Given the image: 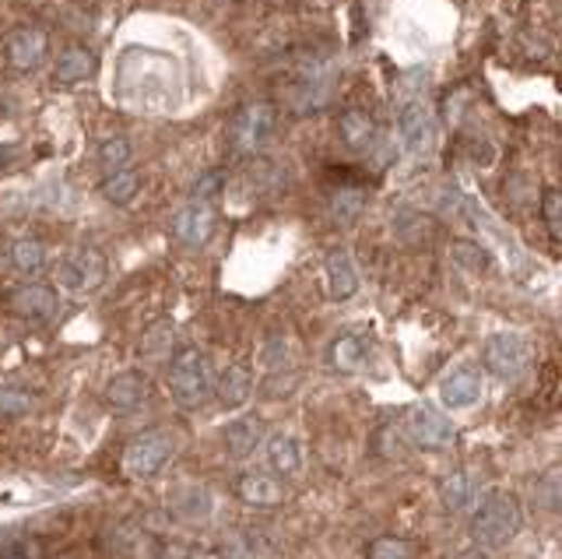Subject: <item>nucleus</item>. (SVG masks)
<instances>
[{"label":"nucleus","instance_id":"ddd939ff","mask_svg":"<svg viewBox=\"0 0 562 559\" xmlns=\"http://www.w3.org/2000/svg\"><path fill=\"white\" fill-rule=\"evenodd\" d=\"M148 394H152V380L138 370H127L120 377L110 380L106 388V402L116 408V411H135L148 402Z\"/></svg>","mask_w":562,"mask_h":559},{"label":"nucleus","instance_id":"9d476101","mask_svg":"<svg viewBox=\"0 0 562 559\" xmlns=\"http://www.w3.org/2000/svg\"><path fill=\"white\" fill-rule=\"evenodd\" d=\"M212 229H215V208H212V201L194 198V201H187L183 208L173 215V237L190 243V246L208 243Z\"/></svg>","mask_w":562,"mask_h":559},{"label":"nucleus","instance_id":"4be33fe9","mask_svg":"<svg viewBox=\"0 0 562 559\" xmlns=\"http://www.w3.org/2000/svg\"><path fill=\"white\" fill-rule=\"evenodd\" d=\"M342 141L355 152H366L369 144L376 141V120L362 110H348L342 113Z\"/></svg>","mask_w":562,"mask_h":559},{"label":"nucleus","instance_id":"20e7f679","mask_svg":"<svg viewBox=\"0 0 562 559\" xmlns=\"http://www.w3.org/2000/svg\"><path fill=\"white\" fill-rule=\"evenodd\" d=\"M274 124H278V113L271 102H250V106H243L232 116L229 144L240 155H254L274 138Z\"/></svg>","mask_w":562,"mask_h":559},{"label":"nucleus","instance_id":"cd10ccee","mask_svg":"<svg viewBox=\"0 0 562 559\" xmlns=\"http://www.w3.org/2000/svg\"><path fill=\"white\" fill-rule=\"evenodd\" d=\"M362 190H352V187H342L334 194V204H331V212H334V223H342V226H352L355 218H359L362 212Z\"/></svg>","mask_w":562,"mask_h":559},{"label":"nucleus","instance_id":"b1692460","mask_svg":"<svg viewBox=\"0 0 562 559\" xmlns=\"http://www.w3.org/2000/svg\"><path fill=\"white\" fill-rule=\"evenodd\" d=\"M11 264H14V268H18L22 275L36 278L42 268H47V246H42L39 240H33V237L14 240V243H11Z\"/></svg>","mask_w":562,"mask_h":559},{"label":"nucleus","instance_id":"6ab92c4d","mask_svg":"<svg viewBox=\"0 0 562 559\" xmlns=\"http://www.w3.org/2000/svg\"><path fill=\"white\" fill-rule=\"evenodd\" d=\"M366 356H369V345H366V338L362 334H355V331H345V334H337L331 348H328V359L334 370H342V373H355V370H362L366 366Z\"/></svg>","mask_w":562,"mask_h":559},{"label":"nucleus","instance_id":"c85d7f7f","mask_svg":"<svg viewBox=\"0 0 562 559\" xmlns=\"http://www.w3.org/2000/svg\"><path fill=\"white\" fill-rule=\"evenodd\" d=\"M541 215H545V226L552 232V240L559 243L562 240V194L555 187H549L541 194Z\"/></svg>","mask_w":562,"mask_h":559},{"label":"nucleus","instance_id":"1a4fd4ad","mask_svg":"<svg viewBox=\"0 0 562 559\" xmlns=\"http://www.w3.org/2000/svg\"><path fill=\"white\" fill-rule=\"evenodd\" d=\"M397 135H401V144L408 155H429L433 152V141H436V124L433 116H429V110L422 106V102H408V106L397 113Z\"/></svg>","mask_w":562,"mask_h":559},{"label":"nucleus","instance_id":"473e14b6","mask_svg":"<svg viewBox=\"0 0 562 559\" xmlns=\"http://www.w3.org/2000/svg\"><path fill=\"white\" fill-rule=\"evenodd\" d=\"M454 559H489V556H485V549H464V552H457Z\"/></svg>","mask_w":562,"mask_h":559},{"label":"nucleus","instance_id":"f3484780","mask_svg":"<svg viewBox=\"0 0 562 559\" xmlns=\"http://www.w3.org/2000/svg\"><path fill=\"white\" fill-rule=\"evenodd\" d=\"M355 289H359V271H355L352 254L348 250H331V257H328V292H331V300H337V303L352 300Z\"/></svg>","mask_w":562,"mask_h":559},{"label":"nucleus","instance_id":"2eb2a0df","mask_svg":"<svg viewBox=\"0 0 562 559\" xmlns=\"http://www.w3.org/2000/svg\"><path fill=\"white\" fill-rule=\"evenodd\" d=\"M268 468L274 475H281V479H292V475H299L303 472V444L295 436H289V433H278V436H271L268 440Z\"/></svg>","mask_w":562,"mask_h":559},{"label":"nucleus","instance_id":"f03ea898","mask_svg":"<svg viewBox=\"0 0 562 559\" xmlns=\"http://www.w3.org/2000/svg\"><path fill=\"white\" fill-rule=\"evenodd\" d=\"M169 391H173V398L180 402L183 408H201L215 394L212 359L204 356L201 348H183L180 356L173 359Z\"/></svg>","mask_w":562,"mask_h":559},{"label":"nucleus","instance_id":"412c9836","mask_svg":"<svg viewBox=\"0 0 562 559\" xmlns=\"http://www.w3.org/2000/svg\"><path fill=\"white\" fill-rule=\"evenodd\" d=\"M439 499L450 513H464V510H471L478 504V485L468 472H450L439 485Z\"/></svg>","mask_w":562,"mask_h":559},{"label":"nucleus","instance_id":"aec40b11","mask_svg":"<svg viewBox=\"0 0 562 559\" xmlns=\"http://www.w3.org/2000/svg\"><path fill=\"white\" fill-rule=\"evenodd\" d=\"M264 444V422L257 416L235 419L226 430V450L229 458H250L257 447Z\"/></svg>","mask_w":562,"mask_h":559},{"label":"nucleus","instance_id":"5701e85b","mask_svg":"<svg viewBox=\"0 0 562 559\" xmlns=\"http://www.w3.org/2000/svg\"><path fill=\"white\" fill-rule=\"evenodd\" d=\"M169 504H173V510L180 513V518H187V521H204V518H212V493L201 490V485H183V490H176V493L169 496Z\"/></svg>","mask_w":562,"mask_h":559},{"label":"nucleus","instance_id":"f257e3e1","mask_svg":"<svg viewBox=\"0 0 562 559\" xmlns=\"http://www.w3.org/2000/svg\"><path fill=\"white\" fill-rule=\"evenodd\" d=\"M521 524H524L521 499L513 493L493 490L482 496L475 518H471V535H475L478 549H502L516 538Z\"/></svg>","mask_w":562,"mask_h":559},{"label":"nucleus","instance_id":"4468645a","mask_svg":"<svg viewBox=\"0 0 562 559\" xmlns=\"http://www.w3.org/2000/svg\"><path fill=\"white\" fill-rule=\"evenodd\" d=\"M215 391L226 408H243L254 394V373H250L246 363H232L226 366V373L215 380Z\"/></svg>","mask_w":562,"mask_h":559},{"label":"nucleus","instance_id":"7ed1b4c3","mask_svg":"<svg viewBox=\"0 0 562 559\" xmlns=\"http://www.w3.org/2000/svg\"><path fill=\"white\" fill-rule=\"evenodd\" d=\"M47 50L50 42L42 28L36 25L11 28V33L0 36V71H8V75H33L47 61Z\"/></svg>","mask_w":562,"mask_h":559},{"label":"nucleus","instance_id":"7c9ffc66","mask_svg":"<svg viewBox=\"0 0 562 559\" xmlns=\"http://www.w3.org/2000/svg\"><path fill=\"white\" fill-rule=\"evenodd\" d=\"M221 552H226V559H264V552L257 549V542L246 538V535H229V542L221 546Z\"/></svg>","mask_w":562,"mask_h":559},{"label":"nucleus","instance_id":"c756f323","mask_svg":"<svg viewBox=\"0 0 562 559\" xmlns=\"http://www.w3.org/2000/svg\"><path fill=\"white\" fill-rule=\"evenodd\" d=\"M99 158H102V166H106L110 173H113V169H124L127 162H130V144H127V138H110V141H102V144H99Z\"/></svg>","mask_w":562,"mask_h":559},{"label":"nucleus","instance_id":"6e6552de","mask_svg":"<svg viewBox=\"0 0 562 559\" xmlns=\"http://www.w3.org/2000/svg\"><path fill=\"white\" fill-rule=\"evenodd\" d=\"M408 433L411 440H416L419 447L425 450H447L454 444V422L443 416V411H436L433 405H419L411 408L408 416Z\"/></svg>","mask_w":562,"mask_h":559},{"label":"nucleus","instance_id":"dca6fc26","mask_svg":"<svg viewBox=\"0 0 562 559\" xmlns=\"http://www.w3.org/2000/svg\"><path fill=\"white\" fill-rule=\"evenodd\" d=\"M235 493L240 499H246L250 507H278L285 499V490L278 485V479H271L268 472H246L235 482Z\"/></svg>","mask_w":562,"mask_h":559},{"label":"nucleus","instance_id":"423d86ee","mask_svg":"<svg viewBox=\"0 0 562 559\" xmlns=\"http://www.w3.org/2000/svg\"><path fill=\"white\" fill-rule=\"evenodd\" d=\"M173 454H176V436L169 430H148L127 444L124 468H127V475H135V479H152L166 468Z\"/></svg>","mask_w":562,"mask_h":559},{"label":"nucleus","instance_id":"f8f14e48","mask_svg":"<svg viewBox=\"0 0 562 559\" xmlns=\"http://www.w3.org/2000/svg\"><path fill=\"white\" fill-rule=\"evenodd\" d=\"M8 306L18 317H25V320H47L56 310V292L50 285L28 282V285H18V289L11 292Z\"/></svg>","mask_w":562,"mask_h":559},{"label":"nucleus","instance_id":"2f4dec72","mask_svg":"<svg viewBox=\"0 0 562 559\" xmlns=\"http://www.w3.org/2000/svg\"><path fill=\"white\" fill-rule=\"evenodd\" d=\"M0 559H33V549H28L25 542H8V546L0 549Z\"/></svg>","mask_w":562,"mask_h":559},{"label":"nucleus","instance_id":"a211bd4d","mask_svg":"<svg viewBox=\"0 0 562 559\" xmlns=\"http://www.w3.org/2000/svg\"><path fill=\"white\" fill-rule=\"evenodd\" d=\"M95 75V56L88 53L85 47H67L61 50L53 64V81L56 85H78V81H88Z\"/></svg>","mask_w":562,"mask_h":559},{"label":"nucleus","instance_id":"a878e982","mask_svg":"<svg viewBox=\"0 0 562 559\" xmlns=\"http://www.w3.org/2000/svg\"><path fill=\"white\" fill-rule=\"evenodd\" d=\"M369 559H419V546L411 538H376L369 546Z\"/></svg>","mask_w":562,"mask_h":559},{"label":"nucleus","instance_id":"393cba45","mask_svg":"<svg viewBox=\"0 0 562 559\" xmlns=\"http://www.w3.org/2000/svg\"><path fill=\"white\" fill-rule=\"evenodd\" d=\"M102 198L113 201V204H127V201H135L138 198V190H141V176L135 169H113L106 173V180H102Z\"/></svg>","mask_w":562,"mask_h":559},{"label":"nucleus","instance_id":"bb28decb","mask_svg":"<svg viewBox=\"0 0 562 559\" xmlns=\"http://www.w3.org/2000/svg\"><path fill=\"white\" fill-rule=\"evenodd\" d=\"M33 408V391H25L18 384H0V419L25 416Z\"/></svg>","mask_w":562,"mask_h":559},{"label":"nucleus","instance_id":"9b49d317","mask_svg":"<svg viewBox=\"0 0 562 559\" xmlns=\"http://www.w3.org/2000/svg\"><path fill=\"white\" fill-rule=\"evenodd\" d=\"M439 398L447 408H471L482 398V373L475 366H457L454 373L443 377Z\"/></svg>","mask_w":562,"mask_h":559},{"label":"nucleus","instance_id":"39448f33","mask_svg":"<svg viewBox=\"0 0 562 559\" xmlns=\"http://www.w3.org/2000/svg\"><path fill=\"white\" fill-rule=\"evenodd\" d=\"M106 254L95 246H74L56 261V282H61L67 292H92L106 282Z\"/></svg>","mask_w":562,"mask_h":559},{"label":"nucleus","instance_id":"0eeeda50","mask_svg":"<svg viewBox=\"0 0 562 559\" xmlns=\"http://www.w3.org/2000/svg\"><path fill=\"white\" fill-rule=\"evenodd\" d=\"M482 363L493 377L516 380V377H524L531 366V345L521 334H510V331L493 334L482 348Z\"/></svg>","mask_w":562,"mask_h":559}]
</instances>
